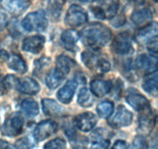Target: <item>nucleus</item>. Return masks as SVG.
<instances>
[{
	"mask_svg": "<svg viewBox=\"0 0 158 149\" xmlns=\"http://www.w3.org/2000/svg\"><path fill=\"white\" fill-rule=\"evenodd\" d=\"M79 36L85 45L96 50L105 46L110 41L112 33L105 25L95 23L85 26Z\"/></svg>",
	"mask_w": 158,
	"mask_h": 149,
	"instance_id": "obj_1",
	"label": "nucleus"
},
{
	"mask_svg": "<svg viewBox=\"0 0 158 149\" xmlns=\"http://www.w3.org/2000/svg\"><path fill=\"white\" fill-rule=\"evenodd\" d=\"M5 88H15L17 91L27 95H35L40 92V85L31 78L18 79L12 74H9L3 80Z\"/></svg>",
	"mask_w": 158,
	"mask_h": 149,
	"instance_id": "obj_2",
	"label": "nucleus"
},
{
	"mask_svg": "<svg viewBox=\"0 0 158 149\" xmlns=\"http://www.w3.org/2000/svg\"><path fill=\"white\" fill-rule=\"evenodd\" d=\"M81 59L89 69L97 73L107 72L110 69V63L107 57L97 51H84L82 53Z\"/></svg>",
	"mask_w": 158,
	"mask_h": 149,
	"instance_id": "obj_3",
	"label": "nucleus"
},
{
	"mask_svg": "<svg viewBox=\"0 0 158 149\" xmlns=\"http://www.w3.org/2000/svg\"><path fill=\"white\" fill-rule=\"evenodd\" d=\"M119 0H95L90 10L94 16L100 20L114 18L119 9Z\"/></svg>",
	"mask_w": 158,
	"mask_h": 149,
	"instance_id": "obj_4",
	"label": "nucleus"
},
{
	"mask_svg": "<svg viewBox=\"0 0 158 149\" xmlns=\"http://www.w3.org/2000/svg\"><path fill=\"white\" fill-rule=\"evenodd\" d=\"M22 26L29 32H43L48 26V20L44 11L39 10L28 14L22 22Z\"/></svg>",
	"mask_w": 158,
	"mask_h": 149,
	"instance_id": "obj_5",
	"label": "nucleus"
},
{
	"mask_svg": "<svg viewBox=\"0 0 158 149\" xmlns=\"http://www.w3.org/2000/svg\"><path fill=\"white\" fill-rule=\"evenodd\" d=\"M24 119L20 113H13L9 116L1 127L2 134L6 137L18 136L23 131Z\"/></svg>",
	"mask_w": 158,
	"mask_h": 149,
	"instance_id": "obj_6",
	"label": "nucleus"
},
{
	"mask_svg": "<svg viewBox=\"0 0 158 149\" xmlns=\"http://www.w3.org/2000/svg\"><path fill=\"white\" fill-rule=\"evenodd\" d=\"M87 19V13L83 8L77 5H72L66 12L65 23L71 27H77L84 24Z\"/></svg>",
	"mask_w": 158,
	"mask_h": 149,
	"instance_id": "obj_7",
	"label": "nucleus"
},
{
	"mask_svg": "<svg viewBox=\"0 0 158 149\" xmlns=\"http://www.w3.org/2000/svg\"><path fill=\"white\" fill-rule=\"evenodd\" d=\"M58 130V124L52 120H46L40 122L33 131V138L36 141H44L54 134Z\"/></svg>",
	"mask_w": 158,
	"mask_h": 149,
	"instance_id": "obj_8",
	"label": "nucleus"
},
{
	"mask_svg": "<svg viewBox=\"0 0 158 149\" xmlns=\"http://www.w3.org/2000/svg\"><path fill=\"white\" fill-rule=\"evenodd\" d=\"M133 114L124 106L120 105L117 107V113L109 120L110 126L113 128H120L129 126L132 123Z\"/></svg>",
	"mask_w": 158,
	"mask_h": 149,
	"instance_id": "obj_9",
	"label": "nucleus"
},
{
	"mask_svg": "<svg viewBox=\"0 0 158 149\" xmlns=\"http://www.w3.org/2000/svg\"><path fill=\"white\" fill-rule=\"evenodd\" d=\"M157 23L151 22L140 28L135 34V40L140 44H147L157 39Z\"/></svg>",
	"mask_w": 158,
	"mask_h": 149,
	"instance_id": "obj_10",
	"label": "nucleus"
},
{
	"mask_svg": "<svg viewBox=\"0 0 158 149\" xmlns=\"http://www.w3.org/2000/svg\"><path fill=\"white\" fill-rule=\"evenodd\" d=\"M156 124V116L149 107L141 111L138 119V130L142 134H149Z\"/></svg>",
	"mask_w": 158,
	"mask_h": 149,
	"instance_id": "obj_11",
	"label": "nucleus"
},
{
	"mask_svg": "<svg viewBox=\"0 0 158 149\" xmlns=\"http://www.w3.org/2000/svg\"><path fill=\"white\" fill-rule=\"evenodd\" d=\"M133 49L131 36L127 33L118 34L112 43V50L118 54H129Z\"/></svg>",
	"mask_w": 158,
	"mask_h": 149,
	"instance_id": "obj_12",
	"label": "nucleus"
},
{
	"mask_svg": "<svg viewBox=\"0 0 158 149\" xmlns=\"http://www.w3.org/2000/svg\"><path fill=\"white\" fill-rule=\"evenodd\" d=\"M97 118L93 113L86 112L78 115L74 119V125L78 130L88 132L92 130L97 124Z\"/></svg>",
	"mask_w": 158,
	"mask_h": 149,
	"instance_id": "obj_13",
	"label": "nucleus"
},
{
	"mask_svg": "<svg viewBox=\"0 0 158 149\" xmlns=\"http://www.w3.org/2000/svg\"><path fill=\"white\" fill-rule=\"evenodd\" d=\"M45 43L43 36H31L24 39L22 44V49L26 52L38 54L43 50Z\"/></svg>",
	"mask_w": 158,
	"mask_h": 149,
	"instance_id": "obj_14",
	"label": "nucleus"
},
{
	"mask_svg": "<svg viewBox=\"0 0 158 149\" xmlns=\"http://www.w3.org/2000/svg\"><path fill=\"white\" fill-rule=\"evenodd\" d=\"M2 6L14 16H19L29 7L30 2L26 0H2Z\"/></svg>",
	"mask_w": 158,
	"mask_h": 149,
	"instance_id": "obj_15",
	"label": "nucleus"
},
{
	"mask_svg": "<svg viewBox=\"0 0 158 149\" xmlns=\"http://www.w3.org/2000/svg\"><path fill=\"white\" fill-rule=\"evenodd\" d=\"M42 107L44 113L50 116H61L66 114V110L56 101L52 99H43Z\"/></svg>",
	"mask_w": 158,
	"mask_h": 149,
	"instance_id": "obj_16",
	"label": "nucleus"
},
{
	"mask_svg": "<svg viewBox=\"0 0 158 149\" xmlns=\"http://www.w3.org/2000/svg\"><path fill=\"white\" fill-rule=\"evenodd\" d=\"M136 65L140 69L148 73L157 71V58L156 56H149L146 54L139 55L136 61Z\"/></svg>",
	"mask_w": 158,
	"mask_h": 149,
	"instance_id": "obj_17",
	"label": "nucleus"
},
{
	"mask_svg": "<svg viewBox=\"0 0 158 149\" xmlns=\"http://www.w3.org/2000/svg\"><path fill=\"white\" fill-rule=\"evenodd\" d=\"M126 100L131 107L137 111H143L149 107V101L140 93H129L127 96Z\"/></svg>",
	"mask_w": 158,
	"mask_h": 149,
	"instance_id": "obj_18",
	"label": "nucleus"
},
{
	"mask_svg": "<svg viewBox=\"0 0 158 149\" xmlns=\"http://www.w3.org/2000/svg\"><path fill=\"white\" fill-rule=\"evenodd\" d=\"M77 88V82L74 80H69L63 88H60L57 93V98L61 102L67 104L71 102Z\"/></svg>",
	"mask_w": 158,
	"mask_h": 149,
	"instance_id": "obj_19",
	"label": "nucleus"
},
{
	"mask_svg": "<svg viewBox=\"0 0 158 149\" xmlns=\"http://www.w3.org/2000/svg\"><path fill=\"white\" fill-rule=\"evenodd\" d=\"M131 21L136 26H141V25H146L151 23L153 19V12L148 8H143V9H139L133 12L131 15Z\"/></svg>",
	"mask_w": 158,
	"mask_h": 149,
	"instance_id": "obj_20",
	"label": "nucleus"
},
{
	"mask_svg": "<svg viewBox=\"0 0 158 149\" xmlns=\"http://www.w3.org/2000/svg\"><path fill=\"white\" fill-rule=\"evenodd\" d=\"M111 88L112 83L110 81L94 80L90 83L91 92L98 97H102L109 93Z\"/></svg>",
	"mask_w": 158,
	"mask_h": 149,
	"instance_id": "obj_21",
	"label": "nucleus"
},
{
	"mask_svg": "<svg viewBox=\"0 0 158 149\" xmlns=\"http://www.w3.org/2000/svg\"><path fill=\"white\" fill-rule=\"evenodd\" d=\"M79 37L80 36L77 31L74 29H67L63 32L61 40L66 49L70 51H75L77 49L76 43L78 40Z\"/></svg>",
	"mask_w": 158,
	"mask_h": 149,
	"instance_id": "obj_22",
	"label": "nucleus"
},
{
	"mask_svg": "<svg viewBox=\"0 0 158 149\" xmlns=\"http://www.w3.org/2000/svg\"><path fill=\"white\" fill-rule=\"evenodd\" d=\"M66 0H49L47 3V14L49 18L53 21L57 20L60 16L63 6Z\"/></svg>",
	"mask_w": 158,
	"mask_h": 149,
	"instance_id": "obj_23",
	"label": "nucleus"
},
{
	"mask_svg": "<svg viewBox=\"0 0 158 149\" xmlns=\"http://www.w3.org/2000/svg\"><path fill=\"white\" fill-rule=\"evenodd\" d=\"M65 78L66 76L63 73L55 68L47 74L46 77V84L49 88L55 89L62 83Z\"/></svg>",
	"mask_w": 158,
	"mask_h": 149,
	"instance_id": "obj_24",
	"label": "nucleus"
},
{
	"mask_svg": "<svg viewBox=\"0 0 158 149\" xmlns=\"http://www.w3.org/2000/svg\"><path fill=\"white\" fill-rule=\"evenodd\" d=\"M157 72L150 73L147 74L143 82V88L150 94L157 95Z\"/></svg>",
	"mask_w": 158,
	"mask_h": 149,
	"instance_id": "obj_25",
	"label": "nucleus"
},
{
	"mask_svg": "<svg viewBox=\"0 0 158 149\" xmlns=\"http://www.w3.org/2000/svg\"><path fill=\"white\" fill-rule=\"evenodd\" d=\"M8 67L20 74H24L27 71V65L26 62L18 54H12L9 57L8 60Z\"/></svg>",
	"mask_w": 158,
	"mask_h": 149,
	"instance_id": "obj_26",
	"label": "nucleus"
},
{
	"mask_svg": "<svg viewBox=\"0 0 158 149\" xmlns=\"http://www.w3.org/2000/svg\"><path fill=\"white\" fill-rule=\"evenodd\" d=\"M73 65H75V62L67 56L60 55L56 58V68L57 70L63 73L65 76L69 72Z\"/></svg>",
	"mask_w": 158,
	"mask_h": 149,
	"instance_id": "obj_27",
	"label": "nucleus"
},
{
	"mask_svg": "<svg viewBox=\"0 0 158 149\" xmlns=\"http://www.w3.org/2000/svg\"><path fill=\"white\" fill-rule=\"evenodd\" d=\"M21 108L28 116H35L40 112L38 103L32 99H26L23 100L21 104Z\"/></svg>",
	"mask_w": 158,
	"mask_h": 149,
	"instance_id": "obj_28",
	"label": "nucleus"
},
{
	"mask_svg": "<svg viewBox=\"0 0 158 149\" xmlns=\"http://www.w3.org/2000/svg\"><path fill=\"white\" fill-rule=\"evenodd\" d=\"M77 102L79 105L83 107H89L92 106L94 99L89 89L86 88H83L80 90L77 96Z\"/></svg>",
	"mask_w": 158,
	"mask_h": 149,
	"instance_id": "obj_29",
	"label": "nucleus"
},
{
	"mask_svg": "<svg viewBox=\"0 0 158 149\" xmlns=\"http://www.w3.org/2000/svg\"><path fill=\"white\" fill-rule=\"evenodd\" d=\"M114 108V103L111 101H103L98 104L97 112L100 117L107 118L113 113Z\"/></svg>",
	"mask_w": 158,
	"mask_h": 149,
	"instance_id": "obj_30",
	"label": "nucleus"
},
{
	"mask_svg": "<svg viewBox=\"0 0 158 149\" xmlns=\"http://www.w3.org/2000/svg\"><path fill=\"white\" fill-rule=\"evenodd\" d=\"M35 145V139L29 137L19 138L15 142V149H32Z\"/></svg>",
	"mask_w": 158,
	"mask_h": 149,
	"instance_id": "obj_31",
	"label": "nucleus"
},
{
	"mask_svg": "<svg viewBox=\"0 0 158 149\" xmlns=\"http://www.w3.org/2000/svg\"><path fill=\"white\" fill-rule=\"evenodd\" d=\"M44 149H66V141L62 138H55L45 144Z\"/></svg>",
	"mask_w": 158,
	"mask_h": 149,
	"instance_id": "obj_32",
	"label": "nucleus"
},
{
	"mask_svg": "<svg viewBox=\"0 0 158 149\" xmlns=\"http://www.w3.org/2000/svg\"><path fill=\"white\" fill-rule=\"evenodd\" d=\"M88 141L84 137L78 138L76 137L73 140H72V147L73 149H86Z\"/></svg>",
	"mask_w": 158,
	"mask_h": 149,
	"instance_id": "obj_33",
	"label": "nucleus"
},
{
	"mask_svg": "<svg viewBox=\"0 0 158 149\" xmlns=\"http://www.w3.org/2000/svg\"><path fill=\"white\" fill-rule=\"evenodd\" d=\"M50 58L49 57H42V58H40L39 60H36L34 63V65H35V70H34V72H35L36 74L40 72V70L44 69L45 67L48 66V65L50 64Z\"/></svg>",
	"mask_w": 158,
	"mask_h": 149,
	"instance_id": "obj_34",
	"label": "nucleus"
},
{
	"mask_svg": "<svg viewBox=\"0 0 158 149\" xmlns=\"http://www.w3.org/2000/svg\"><path fill=\"white\" fill-rule=\"evenodd\" d=\"M131 149H148V144L143 136H137L134 138Z\"/></svg>",
	"mask_w": 158,
	"mask_h": 149,
	"instance_id": "obj_35",
	"label": "nucleus"
},
{
	"mask_svg": "<svg viewBox=\"0 0 158 149\" xmlns=\"http://www.w3.org/2000/svg\"><path fill=\"white\" fill-rule=\"evenodd\" d=\"M110 145V141L109 140H101V141H97L94 142V144L91 145L89 149H108Z\"/></svg>",
	"mask_w": 158,
	"mask_h": 149,
	"instance_id": "obj_36",
	"label": "nucleus"
},
{
	"mask_svg": "<svg viewBox=\"0 0 158 149\" xmlns=\"http://www.w3.org/2000/svg\"><path fill=\"white\" fill-rule=\"evenodd\" d=\"M65 130V133H66V135H67L68 138H69V140H73L74 138L77 137V133H76L75 130H74L73 127H69V126H66V128H64Z\"/></svg>",
	"mask_w": 158,
	"mask_h": 149,
	"instance_id": "obj_37",
	"label": "nucleus"
},
{
	"mask_svg": "<svg viewBox=\"0 0 158 149\" xmlns=\"http://www.w3.org/2000/svg\"><path fill=\"white\" fill-rule=\"evenodd\" d=\"M112 149H127V143L124 141L118 140L114 144Z\"/></svg>",
	"mask_w": 158,
	"mask_h": 149,
	"instance_id": "obj_38",
	"label": "nucleus"
},
{
	"mask_svg": "<svg viewBox=\"0 0 158 149\" xmlns=\"http://www.w3.org/2000/svg\"><path fill=\"white\" fill-rule=\"evenodd\" d=\"M147 46H148V50H149L150 51H151V52L154 53V54H157V39H156V40L151 41V43H148Z\"/></svg>",
	"mask_w": 158,
	"mask_h": 149,
	"instance_id": "obj_39",
	"label": "nucleus"
},
{
	"mask_svg": "<svg viewBox=\"0 0 158 149\" xmlns=\"http://www.w3.org/2000/svg\"><path fill=\"white\" fill-rule=\"evenodd\" d=\"M7 16L6 14L0 12V31L2 30L7 25Z\"/></svg>",
	"mask_w": 158,
	"mask_h": 149,
	"instance_id": "obj_40",
	"label": "nucleus"
},
{
	"mask_svg": "<svg viewBox=\"0 0 158 149\" xmlns=\"http://www.w3.org/2000/svg\"><path fill=\"white\" fill-rule=\"evenodd\" d=\"M9 58V54L8 52L5 50L1 49L0 50V62L3 63V62L8 61Z\"/></svg>",
	"mask_w": 158,
	"mask_h": 149,
	"instance_id": "obj_41",
	"label": "nucleus"
},
{
	"mask_svg": "<svg viewBox=\"0 0 158 149\" xmlns=\"http://www.w3.org/2000/svg\"><path fill=\"white\" fill-rule=\"evenodd\" d=\"M0 149H12V147L7 141L0 140Z\"/></svg>",
	"mask_w": 158,
	"mask_h": 149,
	"instance_id": "obj_42",
	"label": "nucleus"
},
{
	"mask_svg": "<svg viewBox=\"0 0 158 149\" xmlns=\"http://www.w3.org/2000/svg\"><path fill=\"white\" fill-rule=\"evenodd\" d=\"M76 80H77V82H79V83H86V79H85V77L82 74H77V75H76Z\"/></svg>",
	"mask_w": 158,
	"mask_h": 149,
	"instance_id": "obj_43",
	"label": "nucleus"
},
{
	"mask_svg": "<svg viewBox=\"0 0 158 149\" xmlns=\"http://www.w3.org/2000/svg\"><path fill=\"white\" fill-rule=\"evenodd\" d=\"M4 89H5V87L4 85H3V81L2 79V76H1V73H0V96L3 94L4 93Z\"/></svg>",
	"mask_w": 158,
	"mask_h": 149,
	"instance_id": "obj_44",
	"label": "nucleus"
},
{
	"mask_svg": "<svg viewBox=\"0 0 158 149\" xmlns=\"http://www.w3.org/2000/svg\"><path fill=\"white\" fill-rule=\"evenodd\" d=\"M133 1L137 3V4L142 5V4H143V3H144L145 0H133Z\"/></svg>",
	"mask_w": 158,
	"mask_h": 149,
	"instance_id": "obj_45",
	"label": "nucleus"
},
{
	"mask_svg": "<svg viewBox=\"0 0 158 149\" xmlns=\"http://www.w3.org/2000/svg\"><path fill=\"white\" fill-rule=\"evenodd\" d=\"M80 1L83 2H94L95 0H80Z\"/></svg>",
	"mask_w": 158,
	"mask_h": 149,
	"instance_id": "obj_46",
	"label": "nucleus"
},
{
	"mask_svg": "<svg viewBox=\"0 0 158 149\" xmlns=\"http://www.w3.org/2000/svg\"><path fill=\"white\" fill-rule=\"evenodd\" d=\"M154 2H157V0H154Z\"/></svg>",
	"mask_w": 158,
	"mask_h": 149,
	"instance_id": "obj_47",
	"label": "nucleus"
},
{
	"mask_svg": "<svg viewBox=\"0 0 158 149\" xmlns=\"http://www.w3.org/2000/svg\"><path fill=\"white\" fill-rule=\"evenodd\" d=\"M128 1H133V0H128Z\"/></svg>",
	"mask_w": 158,
	"mask_h": 149,
	"instance_id": "obj_48",
	"label": "nucleus"
},
{
	"mask_svg": "<svg viewBox=\"0 0 158 149\" xmlns=\"http://www.w3.org/2000/svg\"><path fill=\"white\" fill-rule=\"evenodd\" d=\"M1 1H2V0H0V2H1Z\"/></svg>",
	"mask_w": 158,
	"mask_h": 149,
	"instance_id": "obj_49",
	"label": "nucleus"
}]
</instances>
